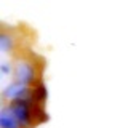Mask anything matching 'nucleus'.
Listing matches in <instances>:
<instances>
[{
    "label": "nucleus",
    "instance_id": "nucleus-5",
    "mask_svg": "<svg viewBox=\"0 0 128 128\" xmlns=\"http://www.w3.org/2000/svg\"><path fill=\"white\" fill-rule=\"evenodd\" d=\"M0 45H2V50H3V51H6L8 48L13 45V38H11L10 35L6 34V32H3L2 37H0Z\"/></svg>",
    "mask_w": 128,
    "mask_h": 128
},
{
    "label": "nucleus",
    "instance_id": "nucleus-4",
    "mask_svg": "<svg viewBox=\"0 0 128 128\" xmlns=\"http://www.w3.org/2000/svg\"><path fill=\"white\" fill-rule=\"evenodd\" d=\"M32 99L38 104H43L46 99V88L42 82H37L35 83V88L32 90Z\"/></svg>",
    "mask_w": 128,
    "mask_h": 128
},
{
    "label": "nucleus",
    "instance_id": "nucleus-2",
    "mask_svg": "<svg viewBox=\"0 0 128 128\" xmlns=\"http://www.w3.org/2000/svg\"><path fill=\"white\" fill-rule=\"evenodd\" d=\"M3 96L8 99H32V90L29 88V85H24V83L18 82L13 83L3 91Z\"/></svg>",
    "mask_w": 128,
    "mask_h": 128
},
{
    "label": "nucleus",
    "instance_id": "nucleus-1",
    "mask_svg": "<svg viewBox=\"0 0 128 128\" xmlns=\"http://www.w3.org/2000/svg\"><path fill=\"white\" fill-rule=\"evenodd\" d=\"M16 78L18 82L24 83V85H30V83L37 82V69L30 61L27 59H21L16 64Z\"/></svg>",
    "mask_w": 128,
    "mask_h": 128
},
{
    "label": "nucleus",
    "instance_id": "nucleus-3",
    "mask_svg": "<svg viewBox=\"0 0 128 128\" xmlns=\"http://www.w3.org/2000/svg\"><path fill=\"white\" fill-rule=\"evenodd\" d=\"M0 126L2 128H21V123L18 122V118L13 114V110L10 109V106H5L0 110Z\"/></svg>",
    "mask_w": 128,
    "mask_h": 128
}]
</instances>
